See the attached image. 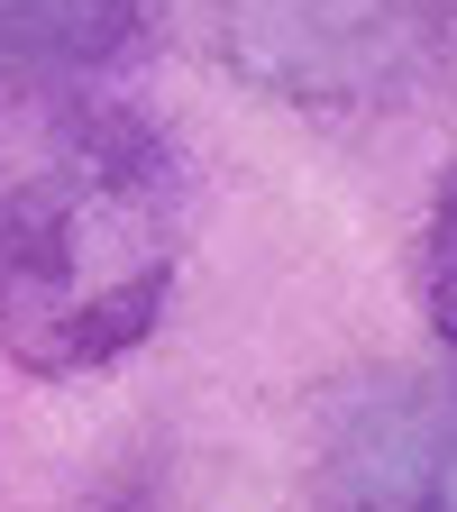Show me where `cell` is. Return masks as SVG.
Here are the masks:
<instances>
[{"label":"cell","instance_id":"obj_1","mask_svg":"<svg viewBox=\"0 0 457 512\" xmlns=\"http://www.w3.org/2000/svg\"><path fill=\"white\" fill-rule=\"evenodd\" d=\"M192 174L128 101H74L46 165L0 202V357L92 375L138 348L183 275Z\"/></svg>","mask_w":457,"mask_h":512},{"label":"cell","instance_id":"obj_2","mask_svg":"<svg viewBox=\"0 0 457 512\" xmlns=\"http://www.w3.org/2000/svg\"><path fill=\"white\" fill-rule=\"evenodd\" d=\"M211 55L311 119H375L457 64V0H211Z\"/></svg>","mask_w":457,"mask_h":512},{"label":"cell","instance_id":"obj_3","mask_svg":"<svg viewBox=\"0 0 457 512\" xmlns=\"http://www.w3.org/2000/svg\"><path fill=\"white\" fill-rule=\"evenodd\" d=\"M320 512H457V375H348L311 430Z\"/></svg>","mask_w":457,"mask_h":512},{"label":"cell","instance_id":"obj_4","mask_svg":"<svg viewBox=\"0 0 457 512\" xmlns=\"http://www.w3.org/2000/svg\"><path fill=\"white\" fill-rule=\"evenodd\" d=\"M156 28V0H0V101L83 92L128 64Z\"/></svg>","mask_w":457,"mask_h":512},{"label":"cell","instance_id":"obj_5","mask_svg":"<svg viewBox=\"0 0 457 512\" xmlns=\"http://www.w3.org/2000/svg\"><path fill=\"white\" fill-rule=\"evenodd\" d=\"M421 311H430L439 348L457 357V165H448L439 192H430V229H421Z\"/></svg>","mask_w":457,"mask_h":512}]
</instances>
